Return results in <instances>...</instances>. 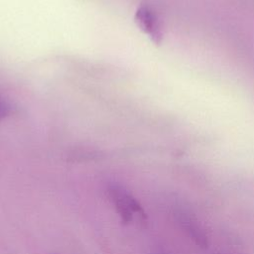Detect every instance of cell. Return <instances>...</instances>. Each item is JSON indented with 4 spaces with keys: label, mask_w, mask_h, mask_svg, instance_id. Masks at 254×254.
I'll return each instance as SVG.
<instances>
[{
    "label": "cell",
    "mask_w": 254,
    "mask_h": 254,
    "mask_svg": "<svg viewBox=\"0 0 254 254\" xmlns=\"http://www.w3.org/2000/svg\"><path fill=\"white\" fill-rule=\"evenodd\" d=\"M107 194L124 223H131L134 219L143 225L147 223V214L142 205L125 187L118 183L109 184Z\"/></svg>",
    "instance_id": "1"
},
{
    "label": "cell",
    "mask_w": 254,
    "mask_h": 254,
    "mask_svg": "<svg viewBox=\"0 0 254 254\" xmlns=\"http://www.w3.org/2000/svg\"><path fill=\"white\" fill-rule=\"evenodd\" d=\"M176 218L181 228L197 246L202 248L208 246L207 234L192 213L181 208L176 211Z\"/></svg>",
    "instance_id": "2"
},
{
    "label": "cell",
    "mask_w": 254,
    "mask_h": 254,
    "mask_svg": "<svg viewBox=\"0 0 254 254\" xmlns=\"http://www.w3.org/2000/svg\"><path fill=\"white\" fill-rule=\"evenodd\" d=\"M136 21L138 25L149 34L155 41H158L160 37V29L158 21L153 12L146 6H141L136 12Z\"/></svg>",
    "instance_id": "3"
},
{
    "label": "cell",
    "mask_w": 254,
    "mask_h": 254,
    "mask_svg": "<svg viewBox=\"0 0 254 254\" xmlns=\"http://www.w3.org/2000/svg\"><path fill=\"white\" fill-rule=\"evenodd\" d=\"M10 112V107L9 105L2 99L0 98V120L5 118Z\"/></svg>",
    "instance_id": "4"
},
{
    "label": "cell",
    "mask_w": 254,
    "mask_h": 254,
    "mask_svg": "<svg viewBox=\"0 0 254 254\" xmlns=\"http://www.w3.org/2000/svg\"><path fill=\"white\" fill-rule=\"evenodd\" d=\"M155 254H167V253H164V252H157V253H155Z\"/></svg>",
    "instance_id": "5"
}]
</instances>
